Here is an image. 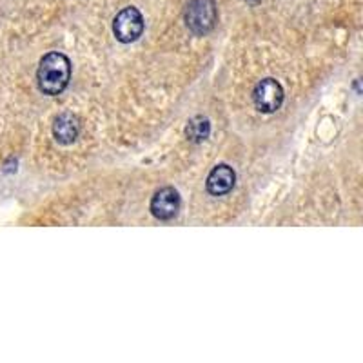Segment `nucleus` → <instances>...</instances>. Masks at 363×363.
I'll list each match as a JSON object with an SVG mask.
<instances>
[{
  "label": "nucleus",
  "instance_id": "8",
  "mask_svg": "<svg viewBox=\"0 0 363 363\" xmlns=\"http://www.w3.org/2000/svg\"><path fill=\"white\" fill-rule=\"evenodd\" d=\"M186 135L194 144H200V142L207 140L211 135L209 118H206V116H194V118H191L186 128Z\"/></svg>",
  "mask_w": 363,
  "mask_h": 363
},
{
  "label": "nucleus",
  "instance_id": "6",
  "mask_svg": "<svg viewBox=\"0 0 363 363\" xmlns=\"http://www.w3.org/2000/svg\"><path fill=\"white\" fill-rule=\"evenodd\" d=\"M236 184V173L233 167H229L227 164L216 165L215 169L211 171L209 177H207L206 187L209 191V194L213 196H223L229 191H233Z\"/></svg>",
  "mask_w": 363,
  "mask_h": 363
},
{
  "label": "nucleus",
  "instance_id": "4",
  "mask_svg": "<svg viewBox=\"0 0 363 363\" xmlns=\"http://www.w3.org/2000/svg\"><path fill=\"white\" fill-rule=\"evenodd\" d=\"M284 96V87L274 79H264L262 82L256 84L255 91H252L256 109L260 113H267V115L281 108Z\"/></svg>",
  "mask_w": 363,
  "mask_h": 363
},
{
  "label": "nucleus",
  "instance_id": "5",
  "mask_svg": "<svg viewBox=\"0 0 363 363\" xmlns=\"http://www.w3.org/2000/svg\"><path fill=\"white\" fill-rule=\"evenodd\" d=\"M149 209H151L155 218L158 220L174 218L178 209H180V194L173 187H164V189H160L155 194Z\"/></svg>",
  "mask_w": 363,
  "mask_h": 363
},
{
  "label": "nucleus",
  "instance_id": "3",
  "mask_svg": "<svg viewBox=\"0 0 363 363\" xmlns=\"http://www.w3.org/2000/svg\"><path fill=\"white\" fill-rule=\"evenodd\" d=\"M113 33L122 44H131L144 33V17L136 8L129 6L118 13L113 21Z\"/></svg>",
  "mask_w": 363,
  "mask_h": 363
},
{
  "label": "nucleus",
  "instance_id": "1",
  "mask_svg": "<svg viewBox=\"0 0 363 363\" xmlns=\"http://www.w3.org/2000/svg\"><path fill=\"white\" fill-rule=\"evenodd\" d=\"M71 80V62L64 53H48L40 60V66L37 71L38 89L44 95H60Z\"/></svg>",
  "mask_w": 363,
  "mask_h": 363
},
{
  "label": "nucleus",
  "instance_id": "2",
  "mask_svg": "<svg viewBox=\"0 0 363 363\" xmlns=\"http://www.w3.org/2000/svg\"><path fill=\"white\" fill-rule=\"evenodd\" d=\"M218 21L215 0H189L186 8V24L194 35H207Z\"/></svg>",
  "mask_w": 363,
  "mask_h": 363
},
{
  "label": "nucleus",
  "instance_id": "7",
  "mask_svg": "<svg viewBox=\"0 0 363 363\" xmlns=\"http://www.w3.org/2000/svg\"><path fill=\"white\" fill-rule=\"evenodd\" d=\"M80 135V122L77 116L69 115V113H64V115L58 116L53 124V136L58 144L67 145L73 144Z\"/></svg>",
  "mask_w": 363,
  "mask_h": 363
}]
</instances>
